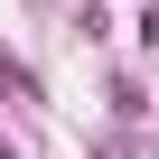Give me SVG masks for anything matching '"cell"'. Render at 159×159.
Wrapping results in <instances>:
<instances>
[{"label":"cell","instance_id":"6da1fadb","mask_svg":"<svg viewBox=\"0 0 159 159\" xmlns=\"http://www.w3.org/2000/svg\"><path fill=\"white\" fill-rule=\"evenodd\" d=\"M0 94H19V103H38V75H28L19 56H0Z\"/></svg>","mask_w":159,"mask_h":159}]
</instances>
